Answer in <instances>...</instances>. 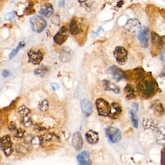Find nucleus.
Wrapping results in <instances>:
<instances>
[{
  "mask_svg": "<svg viewBox=\"0 0 165 165\" xmlns=\"http://www.w3.org/2000/svg\"><path fill=\"white\" fill-rule=\"evenodd\" d=\"M5 20L8 21V22H12L15 21V15L14 12L8 13L5 15Z\"/></svg>",
  "mask_w": 165,
  "mask_h": 165,
  "instance_id": "32",
  "label": "nucleus"
},
{
  "mask_svg": "<svg viewBox=\"0 0 165 165\" xmlns=\"http://www.w3.org/2000/svg\"><path fill=\"white\" fill-rule=\"evenodd\" d=\"M0 22H1V18H0Z\"/></svg>",
  "mask_w": 165,
  "mask_h": 165,
  "instance_id": "45",
  "label": "nucleus"
},
{
  "mask_svg": "<svg viewBox=\"0 0 165 165\" xmlns=\"http://www.w3.org/2000/svg\"><path fill=\"white\" fill-rule=\"evenodd\" d=\"M81 107L82 112L84 113L85 116H88L93 112L92 104L88 99H84L81 101Z\"/></svg>",
  "mask_w": 165,
  "mask_h": 165,
  "instance_id": "19",
  "label": "nucleus"
},
{
  "mask_svg": "<svg viewBox=\"0 0 165 165\" xmlns=\"http://www.w3.org/2000/svg\"><path fill=\"white\" fill-rule=\"evenodd\" d=\"M162 57L163 60H165V49L162 52Z\"/></svg>",
  "mask_w": 165,
  "mask_h": 165,
  "instance_id": "43",
  "label": "nucleus"
},
{
  "mask_svg": "<svg viewBox=\"0 0 165 165\" xmlns=\"http://www.w3.org/2000/svg\"><path fill=\"white\" fill-rule=\"evenodd\" d=\"M72 144L75 149L78 151L82 150L83 146V139L82 135L79 132L74 134L72 140Z\"/></svg>",
  "mask_w": 165,
  "mask_h": 165,
  "instance_id": "18",
  "label": "nucleus"
},
{
  "mask_svg": "<svg viewBox=\"0 0 165 165\" xmlns=\"http://www.w3.org/2000/svg\"><path fill=\"white\" fill-rule=\"evenodd\" d=\"M40 144L42 146H45L47 144L58 141L59 138L53 133H46L39 137Z\"/></svg>",
  "mask_w": 165,
  "mask_h": 165,
  "instance_id": "12",
  "label": "nucleus"
},
{
  "mask_svg": "<svg viewBox=\"0 0 165 165\" xmlns=\"http://www.w3.org/2000/svg\"><path fill=\"white\" fill-rule=\"evenodd\" d=\"M106 136L109 142L116 143L120 142L121 139V132L118 128L109 126L105 129Z\"/></svg>",
  "mask_w": 165,
  "mask_h": 165,
  "instance_id": "3",
  "label": "nucleus"
},
{
  "mask_svg": "<svg viewBox=\"0 0 165 165\" xmlns=\"http://www.w3.org/2000/svg\"><path fill=\"white\" fill-rule=\"evenodd\" d=\"M85 137L88 143L90 144H95L99 142V134L93 130H89L87 132Z\"/></svg>",
  "mask_w": 165,
  "mask_h": 165,
  "instance_id": "20",
  "label": "nucleus"
},
{
  "mask_svg": "<svg viewBox=\"0 0 165 165\" xmlns=\"http://www.w3.org/2000/svg\"><path fill=\"white\" fill-rule=\"evenodd\" d=\"M22 124L26 128H29L33 125V122L28 116L22 117Z\"/></svg>",
  "mask_w": 165,
  "mask_h": 165,
  "instance_id": "28",
  "label": "nucleus"
},
{
  "mask_svg": "<svg viewBox=\"0 0 165 165\" xmlns=\"http://www.w3.org/2000/svg\"><path fill=\"white\" fill-rule=\"evenodd\" d=\"M153 106L154 107V110H155V111L157 112L162 113L164 111L163 106L159 101H157V102L155 101Z\"/></svg>",
  "mask_w": 165,
  "mask_h": 165,
  "instance_id": "30",
  "label": "nucleus"
},
{
  "mask_svg": "<svg viewBox=\"0 0 165 165\" xmlns=\"http://www.w3.org/2000/svg\"><path fill=\"white\" fill-rule=\"evenodd\" d=\"M128 113H129V117H130V119L132 120L134 128H137L138 127L139 120L138 116L136 115V112L132 109V110H129Z\"/></svg>",
  "mask_w": 165,
  "mask_h": 165,
  "instance_id": "24",
  "label": "nucleus"
},
{
  "mask_svg": "<svg viewBox=\"0 0 165 165\" xmlns=\"http://www.w3.org/2000/svg\"><path fill=\"white\" fill-rule=\"evenodd\" d=\"M29 22L33 31L38 33L43 32L47 26L46 20L39 15H35L32 17Z\"/></svg>",
  "mask_w": 165,
  "mask_h": 165,
  "instance_id": "2",
  "label": "nucleus"
},
{
  "mask_svg": "<svg viewBox=\"0 0 165 165\" xmlns=\"http://www.w3.org/2000/svg\"><path fill=\"white\" fill-rule=\"evenodd\" d=\"M125 28L130 31H134L136 29H140L141 28V25L138 19L132 18L128 20L125 25Z\"/></svg>",
  "mask_w": 165,
  "mask_h": 165,
  "instance_id": "22",
  "label": "nucleus"
},
{
  "mask_svg": "<svg viewBox=\"0 0 165 165\" xmlns=\"http://www.w3.org/2000/svg\"><path fill=\"white\" fill-rule=\"evenodd\" d=\"M138 89L143 95L149 97L156 91L157 85L156 82L152 79L147 80L143 77L138 83Z\"/></svg>",
  "mask_w": 165,
  "mask_h": 165,
  "instance_id": "1",
  "label": "nucleus"
},
{
  "mask_svg": "<svg viewBox=\"0 0 165 165\" xmlns=\"http://www.w3.org/2000/svg\"><path fill=\"white\" fill-rule=\"evenodd\" d=\"M122 108L121 105L117 102H112L110 105V112L108 117L112 119H116L120 116Z\"/></svg>",
  "mask_w": 165,
  "mask_h": 165,
  "instance_id": "14",
  "label": "nucleus"
},
{
  "mask_svg": "<svg viewBox=\"0 0 165 165\" xmlns=\"http://www.w3.org/2000/svg\"><path fill=\"white\" fill-rule=\"evenodd\" d=\"M28 62L34 65H39L44 57V53L40 50H29L27 52Z\"/></svg>",
  "mask_w": 165,
  "mask_h": 165,
  "instance_id": "7",
  "label": "nucleus"
},
{
  "mask_svg": "<svg viewBox=\"0 0 165 165\" xmlns=\"http://www.w3.org/2000/svg\"><path fill=\"white\" fill-rule=\"evenodd\" d=\"M152 44L153 49H154V51H159L165 44V37L164 36H159L155 33H152Z\"/></svg>",
  "mask_w": 165,
  "mask_h": 165,
  "instance_id": "11",
  "label": "nucleus"
},
{
  "mask_svg": "<svg viewBox=\"0 0 165 165\" xmlns=\"http://www.w3.org/2000/svg\"><path fill=\"white\" fill-rule=\"evenodd\" d=\"M65 3V0H60V1L58 2V6L60 7L64 6Z\"/></svg>",
  "mask_w": 165,
  "mask_h": 165,
  "instance_id": "41",
  "label": "nucleus"
},
{
  "mask_svg": "<svg viewBox=\"0 0 165 165\" xmlns=\"http://www.w3.org/2000/svg\"><path fill=\"white\" fill-rule=\"evenodd\" d=\"M8 128L10 132H15L18 129L16 124L13 121L10 122L8 125Z\"/></svg>",
  "mask_w": 165,
  "mask_h": 165,
  "instance_id": "33",
  "label": "nucleus"
},
{
  "mask_svg": "<svg viewBox=\"0 0 165 165\" xmlns=\"http://www.w3.org/2000/svg\"><path fill=\"white\" fill-rule=\"evenodd\" d=\"M79 165H91L90 154L87 151H84L80 153L77 157Z\"/></svg>",
  "mask_w": 165,
  "mask_h": 165,
  "instance_id": "13",
  "label": "nucleus"
},
{
  "mask_svg": "<svg viewBox=\"0 0 165 165\" xmlns=\"http://www.w3.org/2000/svg\"><path fill=\"white\" fill-rule=\"evenodd\" d=\"M34 130L36 132H42L43 130L47 129V127L45 125H44L42 123H37L34 125Z\"/></svg>",
  "mask_w": 165,
  "mask_h": 165,
  "instance_id": "29",
  "label": "nucleus"
},
{
  "mask_svg": "<svg viewBox=\"0 0 165 165\" xmlns=\"http://www.w3.org/2000/svg\"><path fill=\"white\" fill-rule=\"evenodd\" d=\"M69 34L68 29L66 26H63L60 31L55 35L54 41L55 43L59 45H61L67 40Z\"/></svg>",
  "mask_w": 165,
  "mask_h": 165,
  "instance_id": "10",
  "label": "nucleus"
},
{
  "mask_svg": "<svg viewBox=\"0 0 165 165\" xmlns=\"http://www.w3.org/2000/svg\"><path fill=\"white\" fill-rule=\"evenodd\" d=\"M39 13L42 16H45L47 18H50L52 16L54 13L53 6L50 3H45L41 6Z\"/></svg>",
  "mask_w": 165,
  "mask_h": 165,
  "instance_id": "21",
  "label": "nucleus"
},
{
  "mask_svg": "<svg viewBox=\"0 0 165 165\" xmlns=\"http://www.w3.org/2000/svg\"><path fill=\"white\" fill-rule=\"evenodd\" d=\"M25 44L24 42V41L19 42L18 45L16 47V49H14L11 53H10V55H9V59L12 60V58L15 57L16 56V55L18 53L19 51L22 49H23L25 46Z\"/></svg>",
  "mask_w": 165,
  "mask_h": 165,
  "instance_id": "25",
  "label": "nucleus"
},
{
  "mask_svg": "<svg viewBox=\"0 0 165 165\" xmlns=\"http://www.w3.org/2000/svg\"><path fill=\"white\" fill-rule=\"evenodd\" d=\"M102 85L105 91H111L117 94L120 93V89L118 85L109 80H103Z\"/></svg>",
  "mask_w": 165,
  "mask_h": 165,
  "instance_id": "17",
  "label": "nucleus"
},
{
  "mask_svg": "<svg viewBox=\"0 0 165 165\" xmlns=\"http://www.w3.org/2000/svg\"><path fill=\"white\" fill-rule=\"evenodd\" d=\"M96 105L99 116H109L110 112V105L107 101L102 98H99L96 101Z\"/></svg>",
  "mask_w": 165,
  "mask_h": 165,
  "instance_id": "4",
  "label": "nucleus"
},
{
  "mask_svg": "<svg viewBox=\"0 0 165 165\" xmlns=\"http://www.w3.org/2000/svg\"><path fill=\"white\" fill-rule=\"evenodd\" d=\"M31 112L30 109L27 108L25 105L20 106L18 108V112L22 117L28 116Z\"/></svg>",
  "mask_w": 165,
  "mask_h": 165,
  "instance_id": "27",
  "label": "nucleus"
},
{
  "mask_svg": "<svg viewBox=\"0 0 165 165\" xmlns=\"http://www.w3.org/2000/svg\"><path fill=\"white\" fill-rule=\"evenodd\" d=\"M123 2L122 1H119V2L117 3V6H118V7H121V6L122 5H123Z\"/></svg>",
  "mask_w": 165,
  "mask_h": 165,
  "instance_id": "42",
  "label": "nucleus"
},
{
  "mask_svg": "<svg viewBox=\"0 0 165 165\" xmlns=\"http://www.w3.org/2000/svg\"><path fill=\"white\" fill-rule=\"evenodd\" d=\"M107 72L109 74L111 75L115 80L117 82L124 79L127 78L128 77L126 73L122 69L116 65L110 67L107 70Z\"/></svg>",
  "mask_w": 165,
  "mask_h": 165,
  "instance_id": "8",
  "label": "nucleus"
},
{
  "mask_svg": "<svg viewBox=\"0 0 165 165\" xmlns=\"http://www.w3.org/2000/svg\"><path fill=\"white\" fill-rule=\"evenodd\" d=\"M113 55L116 58L117 62L119 65H123L125 64L128 61V51L122 46L116 47L113 51Z\"/></svg>",
  "mask_w": 165,
  "mask_h": 165,
  "instance_id": "6",
  "label": "nucleus"
},
{
  "mask_svg": "<svg viewBox=\"0 0 165 165\" xmlns=\"http://www.w3.org/2000/svg\"><path fill=\"white\" fill-rule=\"evenodd\" d=\"M33 139V137L32 136L30 135H28L25 137V142L27 144L30 143H32Z\"/></svg>",
  "mask_w": 165,
  "mask_h": 165,
  "instance_id": "39",
  "label": "nucleus"
},
{
  "mask_svg": "<svg viewBox=\"0 0 165 165\" xmlns=\"http://www.w3.org/2000/svg\"><path fill=\"white\" fill-rule=\"evenodd\" d=\"M72 52L71 49L67 46H63L60 53V61L63 63H67L71 61Z\"/></svg>",
  "mask_w": 165,
  "mask_h": 165,
  "instance_id": "16",
  "label": "nucleus"
},
{
  "mask_svg": "<svg viewBox=\"0 0 165 165\" xmlns=\"http://www.w3.org/2000/svg\"><path fill=\"white\" fill-rule=\"evenodd\" d=\"M82 27L81 24L77 19H73L69 25V31L72 35L75 36L83 31Z\"/></svg>",
  "mask_w": 165,
  "mask_h": 165,
  "instance_id": "15",
  "label": "nucleus"
},
{
  "mask_svg": "<svg viewBox=\"0 0 165 165\" xmlns=\"http://www.w3.org/2000/svg\"><path fill=\"white\" fill-rule=\"evenodd\" d=\"M138 37L141 46L144 49H147L149 39V30L147 27L143 26L139 29Z\"/></svg>",
  "mask_w": 165,
  "mask_h": 165,
  "instance_id": "9",
  "label": "nucleus"
},
{
  "mask_svg": "<svg viewBox=\"0 0 165 165\" xmlns=\"http://www.w3.org/2000/svg\"><path fill=\"white\" fill-rule=\"evenodd\" d=\"M49 107V102L46 100H41L39 103L38 108L40 111L42 112H45L47 111Z\"/></svg>",
  "mask_w": 165,
  "mask_h": 165,
  "instance_id": "26",
  "label": "nucleus"
},
{
  "mask_svg": "<svg viewBox=\"0 0 165 165\" xmlns=\"http://www.w3.org/2000/svg\"><path fill=\"white\" fill-rule=\"evenodd\" d=\"M0 148L5 153L6 156H9L13 152L12 143L9 135L0 138Z\"/></svg>",
  "mask_w": 165,
  "mask_h": 165,
  "instance_id": "5",
  "label": "nucleus"
},
{
  "mask_svg": "<svg viewBox=\"0 0 165 165\" xmlns=\"http://www.w3.org/2000/svg\"><path fill=\"white\" fill-rule=\"evenodd\" d=\"M24 134H25V130L22 128H18L17 131L15 132L14 137L18 139H22L23 138Z\"/></svg>",
  "mask_w": 165,
  "mask_h": 165,
  "instance_id": "31",
  "label": "nucleus"
},
{
  "mask_svg": "<svg viewBox=\"0 0 165 165\" xmlns=\"http://www.w3.org/2000/svg\"><path fill=\"white\" fill-rule=\"evenodd\" d=\"M45 70L44 69L38 68L36 69L34 71V73L35 75L42 74L44 72H45Z\"/></svg>",
  "mask_w": 165,
  "mask_h": 165,
  "instance_id": "37",
  "label": "nucleus"
},
{
  "mask_svg": "<svg viewBox=\"0 0 165 165\" xmlns=\"http://www.w3.org/2000/svg\"><path fill=\"white\" fill-rule=\"evenodd\" d=\"M139 109V104L137 103H134L132 105V110H133L134 111L138 112Z\"/></svg>",
  "mask_w": 165,
  "mask_h": 165,
  "instance_id": "40",
  "label": "nucleus"
},
{
  "mask_svg": "<svg viewBox=\"0 0 165 165\" xmlns=\"http://www.w3.org/2000/svg\"><path fill=\"white\" fill-rule=\"evenodd\" d=\"M162 1H163L165 3V0H162Z\"/></svg>",
  "mask_w": 165,
  "mask_h": 165,
  "instance_id": "44",
  "label": "nucleus"
},
{
  "mask_svg": "<svg viewBox=\"0 0 165 165\" xmlns=\"http://www.w3.org/2000/svg\"><path fill=\"white\" fill-rule=\"evenodd\" d=\"M101 30H104V28L101 26H100L97 29V31L91 34V37H92V38H95L99 36V34H100V33L101 32Z\"/></svg>",
  "mask_w": 165,
  "mask_h": 165,
  "instance_id": "34",
  "label": "nucleus"
},
{
  "mask_svg": "<svg viewBox=\"0 0 165 165\" xmlns=\"http://www.w3.org/2000/svg\"><path fill=\"white\" fill-rule=\"evenodd\" d=\"M16 149L18 152L22 153H23L24 152L26 151V150H27L25 147H24L20 144H18V145H17V147H16Z\"/></svg>",
  "mask_w": 165,
  "mask_h": 165,
  "instance_id": "36",
  "label": "nucleus"
},
{
  "mask_svg": "<svg viewBox=\"0 0 165 165\" xmlns=\"http://www.w3.org/2000/svg\"><path fill=\"white\" fill-rule=\"evenodd\" d=\"M51 87H52V88H53L54 91L57 90V89H58L60 88V86L59 85V84H58L54 83V82L51 83Z\"/></svg>",
  "mask_w": 165,
  "mask_h": 165,
  "instance_id": "38",
  "label": "nucleus"
},
{
  "mask_svg": "<svg viewBox=\"0 0 165 165\" xmlns=\"http://www.w3.org/2000/svg\"><path fill=\"white\" fill-rule=\"evenodd\" d=\"M2 75L3 77L6 78L11 77L12 75V73L9 70L6 69V70H2Z\"/></svg>",
  "mask_w": 165,
  "mask_h": 165,
  "instance_id": "35",
  "label": "nucleus"
},
{
  "mask_svg": "<svg viewBox=\"0 0 165 165\" xmlns=\"http://www.w3.org/2000/svg\"><path fill=\"white\" fill-rule=\"evenodd\" d=\"M126 97L128 100H132L136 97V90L133 85L131 84H127L124 89Z\"/></svg>",
  "mask_w": 165,
  "mask_h": 165,
  "instance_id": "23",
  "label": "nucleus"
}]
</instances>
